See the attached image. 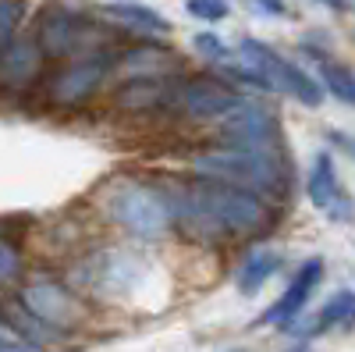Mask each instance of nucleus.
<instances>
[{
	"mask_svg": "<svg viewBox=\"0 0 355 352\" xmlns=\"http://www.w3.org/2000/svg\"><path fill=\"white\" fill-rule=\"evenodd\" d=\"M174 221H182V228L196 239H239V235H252L266 228L270 214L259 192L202 178L189 189L174 192Z\"/></svg>",
	"mask_w": 355,
	"mask_h": 352,
	"instance_id": "obj_1",
	"label": "nucleus"
},
{
	"mask_svg": "<svg viewBox=\"0 0 355 352\" xmlns=\"http://www.w3.org/2000/svg\"><path fill=\"white\" fill-rule=\"evenodd\" d=\"M100 210L135 239L153 242L160 235H167L174 221V192L135 178H114L100 192Z\"/></svg>",
	"mask_w": 355,
	"mask_h": 352,
	"instance_id": "obj_2",
	"label": "nucleus"
},
{
	"mask_svg": "<svg viewBox=\"0 0 355 352\" xmlns=\"http://www.w3.org/2000/svg\"><path fill=\"white\" fill-rule=\"evenodd\" d=\"M192 171L202 178H217L252 189L259 196H284L291 167L284 153H263V150H239V146H220V150L199 153L192 160Z\"/></svg>",
	"mask_w": 355,
	"mask_h": 352,
	"instance_id": "obj_3",
	"label": "nucleus"
},
{
	"mask_svg": "<svg viewBox=\"0 0 355 352\" xmlns=\"http://www.w3.org/2000/svg\"><path fill=\"white\" fill-rule=\"evenodd\" d=\"M234 50H239V57H242L245 65H252L266 82H270L274 93H284V97H291L295 103H302V107H320L323 97H327L323 82H316L309 72H302L299 65H291L288 57H281L270 43L242 36Z\"/></svg>",
	"mask_w": 355,
	"mask_h": 352,
	"instance_id": "obj_4",
	"label": "nucleus"
},
{
	"mask_svg": "<svg viewBox=\"0 0 355 352\" xmlns=\"http://www.w3.org/2000/svg\"><path fill=\"white\" fill-rule=\"evenodd\" d=\"M75 278H78L82 288L93 292V296L121 299L142 278V256L125 253V249H103V253H93L89 260H82Z\"/></svg>",
	"mask_w": 355,
	"mask_h": 352,
	"instance_id": "obj_5",
	"label": "nucleus"
},
{
	"mask_svg": "<svg viewBox=\"0 0 355 352\" xmlns=\"http://www.w3.org/2000/svg\"><path fill=\"white\" fill-rule=\"evenodd\" d=\"M18 303L36 320H43L46 328L61 331V335H68V331H75L82 324V303H78V296L68 285L53 281V278H36V281L21 285Z\"/></svg>",
	"mask_w": 355,
	"mask_h": 352,
	"instance_id": "obj_6",
	"label": "nucleus"
},
{
	"mask_svg": "<svg viewBox=\"0 0 355 352\" xmlns=\"http://www.w3.org/2000/svg\"><path fill=\"white\" fill-rule=\"evenodd\" d=\"M220 139L239 150H263V153H284V128L281 117L270 107L242 103L234 114L224 117Z\"/></svg>",
	"mask_w": 355,
	"mask_h": 352,
	"instance_id": "obj_7",
	"label": "nucleus"
},
{
	"mask_svg": "<svg viewBox=\"0 0 355 352\" xmlns=\"http://www.w3.org/2000/svg\"><path fill=\"white\" fill-rule=\"evenodd\" d=\"M89 33H96V28H89L85 15L68 8V4H57V0L40 8L36 25H33V36L40 40L43 53H50V57H68V53H78V50L85 53Z\"/></svg>",
	"mask_w": 355,
	"mask_h": 352,
	"instance_id": "obj_8",
	"label": "nucleus"
},
{
	"mask_svg": "<svg viewBox=\"0 0 355 352\" xmlns=\"http://www.w3.org/2000/svg\"><path fill=\"white\" fill-rule=\"evenodd\" d=\"M107 75H110V50H85L50 78L46 93L57 107H78L100 90Z\"/></svg>",
	"mask_w": 355,
	"mask_h": 352,
	"instance_id": "obj_9",
	"label": "nucleus"
},
{
	"mask_svg": "<svg viewBox=\"0 0 355 352\" xmlns=\"http://www.w3.org/2000/svg\"><path fill=\"white\" fill-rule=\"evenodd\" d=\"M306 196H309V203L327 221H334V224H352L355 221V199L338 182V167H334V160H331L327 150H320L313 157V164H309Z\"/></svg>",
	"mask_w": 355,
	"mask_h": 352,
	"instance_id": "obj_10",
	"label": "nucleus"
},
{
	"mask_svg": "<svg viewBox=\"0 0 355 352\" xmlns=\"http://www.w3.org/2000/svg\"><path fill=\"white\" fill-rule=\"evenodd\" d=\"M174 107L192 121H214V117H227L242 107V97L234 85L217 82V78H189L182 90L174 93Z\"/></svg>",
	"mask_w": 355,
	"mask_h": 352,
	"instance_id": "obj_11",
	"label": "nucleus"
},
{
	"mask_svg": "<svg viewBox=\"0 0 355 352\" xmlns=\"http://www.w3.org/2000/svg\"><path fill=\"white\" fill-rule=\"evenodd\" d=\"M320 281H323V260H320V256H309L302 267L291 274L288 288L281 292V299H277L274 306L263 310L259 324H263V328H281V331H288L295 320L302 317V310H306V303H309V296L316 292Z\"/></svg>",
	"mask_w": 355,
	"mask_h": 352,
	"instance_id": "obj_12",
	"label": "nucleus"
},
{
	"mask_svg": "<svg viewBox=\"0 0 355 352\" xmlns=\"http://www.w3.org/2000/svg\"><path fill=\"white\" fill-rule=\"evenodd\" d=\"M40 65H43V47L36 36H15L0 50V75H4L8 90H25L40 75Z\"/></svg>",
	"mask_w": 355,
	"mask_h": 352,
	"instance_id": "obj_13",
	"label": "nucleus"
},
{
	"mask_svg": "<svg viewBox=\"0 0 355 352\" xmlns=\"http://www.w3.org/2000/svg\"><path fill=\"white\" fill-rule=\"evenodd\" d=\"M281 263H284V256L277 249H266V246L252 249L239 263V271H234V288H239L242 296H256V292L281 271Z\"/></svg>",
	"mask_w": 355,
	"mask_h": 352,
	"instance_id": "obj_14",
	"label": "nucleus"
},
{
	"mask_svg": "<svg viewBox=\"0 0 355 352\" xmlns=\"http://www.w3.org/2000/svg\"><path fill=\"white\" fill-rule=\"evenodd\" d=\"M352 328H355V288H338L334 296L320 306V313L313 317V324L302 331V338L327 335V331H352Z\"/></svg>",
	"mask_w": 355,
	"mask_h": 352,
	"instance_id": "obj_15",
	"label": "nucleus"
},
{
	"mask_svg": "<svg viewBox=\"0 0 355 352\" xmlns=\"http://www.w3.org/2000/svg\"><path fill=\"white\" fill-rule=\"evenodd\" d=\"M100 11L110 15L114 22L128 25V28H139V33H153V36L171 33V22L160 11L139 4V0H107V4H100Z\"/></svg>",
	"mask_w": 355,
	"mask_h": 352,
	"instance_id": "obj_16",
	"label": "nucleus"
},
{
	"mask_svg": "<svg viewBox=\"0 0 355 352\" xmlns=\"http://www.w3.org/2000/svg\"><path fill=\"white\" fill-rule=\"evenodd\" d=\"M164 100H167L164 75H135L114 97V103L121 107V110H150V107H160Z\"/></svg>",
	"mask_w": 355,
	"mask_h": 352,
	"instance_id": "obj_17",
	"label": "nucleus"
},
{
	"mask_svg": "<svg viewBox=\"0 0 355 352\" xmlns=\"http://www.w3.org/2000/svg\"><path fill=\"white\" fill-rule=\"evenodd\" d=\"M309 57H316V68H320L323 90H327L338 103L355 107V72H352L348 65L334 61V57L327 53V47H323V50H309Z\"/></svg>",
	"mask_w": 355,
	"mask_h": 352,
	"instance_id": "obj_18",
	"label": "nucleus"
},
{
	"mask_svg": "<svg viewBox=\"0 0 355 352\" xmlns=\"http://www.w3.org/2000/svg\"><path fill=\"white\" fill-rule=\"evenodd\" d=\"M174 61V53L167 47H157V43H142L135 50H125L117 57V68L128 72V75H164Z\"/></svg>",
	"mask_w": 355,
	"mask_h": 352,
	"instance_id": "obj_19",
	"label": "nucleus"
},
{
	"mask_svg": "<svg viewBox=\"0 0 355 352\" xmlns=\"http://www.w3.org/2000/svg\"><path fill=\"white\" fill-rule=\"evenodd\" d=\"M192 47H196V53L206 57V61H217V65L231 61V53H239V50H231L217 33H196V36H192Z\"/></svg>",
	"mask_w": 355,
	"mask_h": 352,
	"instance_id": "obj_20",
	"label": "nucleus"
},
{
	"mask_svg": "<svg viewBox=\"0 0 355 352\" xmlns=\"http://www.w3.org/2000/svg\"><path fill=\"white\" fill-rule=\"evenodd\" d=\"M185 11L199 22H224L231 15L227 0H185Z\"/></svg>",
	"mask_w": 355,
	"mask_h": 352,
	"instance_id": "obj_21",
	"label": "nucleus"
},
{
	"mask_svg": "<svg viewBox=\"0 0 355 352\" xmlns=\"http://www.w3.org/2000/svg\"><path fill=\"white\" fill-rule=\"evenodd\" d=\"M25 11V0H0V40H15L18 33V18Z\"/></svg>",
	"mask_w": 355,
	"mask_h": 352,
	"instance_id": "obj_22",
	"label": "nucleus"
},
{
	"mask_svg": "<svg viewBox=\"0 0 355 352\" xmlns=\"http://www.w3.org/2000/svg\"><path fill=\"white\" fill-rule=\"evenodd\" d=\"M18 274H21V253L11 239H4V246H0V278H4V285H11Z\"/></svg>",
	"mask_w": 355,
	"mask_h": 352,
	"instance_id": "obj_23",
	"label": "nucleus"
},
{
	"mask_svg": "<svg viewBox=\"0 0 355 352\" xmlns=\"http://www.w3.org/2000/svg\"><path fill=\"white\" fill-rule=\"evenodd\" d=\"M4 352H43V345L33 342V338H25V335H18L15 328L4 324Z\"/></svg>",
	"mask_w": 355,
	"mask_h": 352,
	"instance_id": "obj_24",
	"label": "nucleus"
},
{
	"mask_svg": "<svg viewBox=\"0 0 355 352\" xmlns=\"http://www.w3.org/2000/svg\"><path fill=\"white\" fill-rule=\"evenodd\" d=\"M249 8H252L256 15H263V18H291V11H288L284 0H249Z\"/></svg>",
	"mask_w": 355,
	"mask_h": 352,
	"instance_id": "obj_25",
	"label": "nucleus"
},
{
	"mask_svg": "<svg viewBox=\"0 0 355 352\" xmlns=\"http://www.w3.org/2000/svg\"><path fill=\"white\" fill-rule=\"evenodd\" d=\"M323 139H327L331 146H338L345 157L355 160V135H348V132H341V128H327V132H323Z\"/></svg>",
	"mask_w": 355,
	"mask_h": 352,
	"instance_id": "obj_26",
	"label": "nucleus"
},
{
	"mask_svg": "<svg viewBox=\"0 0 355 352\" xmlns=\"http://www.w3.org/2000/svg\"><path fill=\"white\" fill-rule=\"evenodd\" d=\"M313 4H323V8H331V11H345L348 0H313Z\"/></svg>",
	"mask_w": 355,
	"mask_h": 352,
	"instance_id": "obj_27",
	"label": "nucleus"
},
{
	"mask_svg": "<svg viewBox=\"0 0 355 352\" xmlns=\"http://www.w3.org/2000/svg\"><path fill=\"white\" fill-rule=\"evenodd\" d=\"M288 352H309V349H306V345H299V349H288Z\"/></svg>",
	"mask_w": 355,
	"mask_h": 352,
	"instance_id": "obj_28",
	"label": "nucleus"
}]
</instances>
